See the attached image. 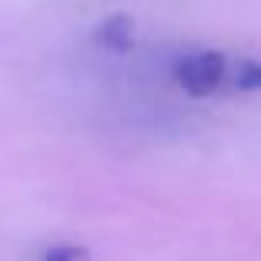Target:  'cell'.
<instances>
[{
	"label": "cell",
	"mask_w": 261,
	"mask_h": 261,
	"mask_svg": "<svg viewBox=\"0 0 261 261\" xmlns=\"http://www.w3.org/2000/svg\"><path fill=\"white\" fill-rule=\"evenodd\" d=\"M228 77V61L218 50H194L174 64V81L185 87L191 97H207L224 84Z\"/></svg>",
	"instance_id": "cell-1"
},
{
	"label": "cell",
	"mask_w": 261,
	"mask_h": 261,
	"mask_svg": "<svg viewBox=\"0 0 261 261\" xmlns=\"http://www.w3.org/2000/svg\"><path fill=\"white\" fill-rule=\"evenodd\" d=\"M94 40L100 47H108L114 54H124L134 44V23H130L127 14H111L108 20H100V27L94 31Z\"/></svg>",
	"instance_id": "cell-2"
},
{
	"label": "cell",
	"mask_w": 261,
	"mask_h": 261,
	"mask_svg": "<svg viewBox=\"0 0 261 261\" xmlns=\"http://www.w3.org/2000/svg\"><path fill=\"white\" fill-rule=\"evenodd\" d=\"M231 84L238 91H261V61H238L231 70Z\"/></svg>",
	"instance_id": "cell-3"
},
{
	"label": "cell",
	"mask_w": 261,
	"mask_h": 261,
	"mask_svg": "<svg viewBox=\"0 0 261 261\" xmlns=\"http://www.w3.org/2000/svg\"><path fill=\"white\" fill-rule=\"evenodd\" d=\"M44 261H87V251L84 248L61 245V248H50V251L44 254Z\"/></svg>",
	"instance_id": "cell-4"
}]
</instances>
